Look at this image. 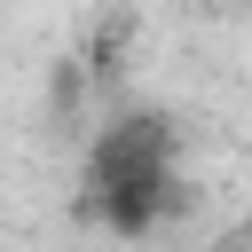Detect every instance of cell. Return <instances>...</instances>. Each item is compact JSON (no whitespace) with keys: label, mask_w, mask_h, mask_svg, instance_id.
Instances as JSON below:
<instances>
[{"label":"cell","mask_w":252,"mask_h":252,"mask_svg":"<svg viewBox=\"0 0 252 252\" xmlns=\"http://www.w3.org/2000/svg\"><path fill=\"white\" fill-rule=\"evenodd\" d=\"M87 205L118 228V236H150L173 205H181V173H173V126L158 110H118L94 150H87Z\"/></svg>","instance_id":"6da1fadb"}]
</instances>
